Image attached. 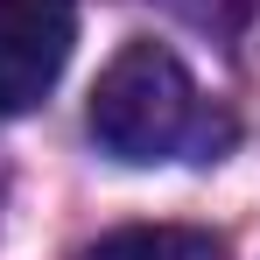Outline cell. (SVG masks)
I'll return each mask as SVG.
<instances>
[{"label": "cell", "instance_id": "cell-1", "mask_svg": "<svg viewBox=\"0 0 260 260\" xmlns=\"http://www.w3.org/2000/svg\"><path fill=\"white\" fill-rule=\"evenodd\" d=\"M232 113L211 106L169 43H127L91 85V141L127 162H218L232 148Z\"/></svg>", "mask_w": 260, "mask_h": 260}, {"label": "cell", "instance_id": "cell-2", "mask_svg": "<svg viewBox=\"0 0 260 260\" xmlns=\"http://www.w3.org/2000/svg\"><path fill=\"white\" fill-rule=\"evenodd\" d=\"M78 43V0H0V113H36Z\"/></svg>", "mask_w": 260, "mask_h": 260}, {"label": "cell", "instance_id": "cell-3", "mask_svg": "<svg viewBox=\"0 0 260 260\" xmlns=\"http://www.w3.org/2000/svg\"><path fill=\"white\" fill-rule=\"evenodd\" d=\"M78 260H232V253L204 225H120V232L91 239Z\"/></svg>", "mask_w": 260, "mask_h": 260}]
</instances>
